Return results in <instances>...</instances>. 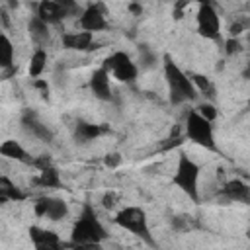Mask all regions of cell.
Masks as SVG:
<instances>
[{
  "instance_id": "cell-1",
  "label": "cell",
  "mask_w": 250,
  "mask_h": 250,
  "mask_svg": "<svg viewBox=\"0 0 250 250\" xmlns=\"http://www.w3.org/2000/svg\"><path fill=\"white\" fill-rule=\"evenodd\" d=\"M107 238V230L102 225L92 203H84L78 219L72 225L70 240L74 246H100Z\"/></svg>"
},
{
  "instance_id": "cell-2",
  "label": "cell",
  "mask_w": 250,
  "mask_h": 250,
  "mask_svg": "<svg viewBox=\"0 0 250 250\" xmlns=\"http://www.w3.org/2000/svg\"><path fill=\"white\" fill-rule=\"evenodd\" d=\"M162 70H164V80L168 86V98L172 105H180L186 102H193L197 98V88L191 82L189 74H186L178 62L166 53L162 57Z\"/></svg>"
},
{
  "instance_id": "cell-3",
  "label": "cell",
  "mask_w": 250,
  "mask_h": 250,
  "mask_svg": "<svg viewBox=\"0 0 250 250\" xmlns=\"http://www.w3.org/2000/svg\"><path fill=\"white\" fill-rule=\"evenodd\" d=\"M115 225L129 230L131 234H135L137 238H141L145 244L148 246H156V240L152 238L150 232V225H148V217L146 211L143 207H135V205H127L121 211H117L115 215Z\"/></svg>"
},
{
  "instance_id": "cell-4",
  "label": "cell",
  "mask_w": 250,
  "mask_h": 250,
  "mask_svg": "<svg viewBox=\"0 0 250 250\" xmlns=\"http://www.w3.org/2000/svg\"><path fill=\"white\" fill-rule=\"evenodd\" d=\"M184 133H186V139L191 141L193 145H197L205 150H211V152H219V146L215 141V131H213V121L203 117L197 109H191L188 113Z\"/></svg>"
},
{
  "instance_id": "cell-5",
  "label": "cell",
  "mask_w": 250,
  "mask_h": 250,
  "mask_svg": "<svg viewBox=\"0 0 250 250\" xmlns=\"http://www.w3.org/2000/svg\"><path fill=\"white\" fill-rule=\"evenodd\" d=\"M172 184L184 195H188V199H191L193 203L199 201V166L186 152L178 154V164H176Z\"/></svg>"
},
{
  "instance_id": "cell-6",
  "label": "cell",
  "mask_w": 250,
  "mask_h": 250,
  "mask_svg": "<svg viewBox=\"0 0 250 250\" xmlns=\"http://www.w3.org/2000/svg\"><path fill=\"white\" fill-rule=\"evenodd\" d=\"M102 66H105L109 70V74H113L115 80L125 82V84H135V80L139 76L137 62H133V59L123 51H115L109 57H105Z\"/></svg>"
},
{
  "instance_id": "cell-7",
  "label": "cell",
  "mask_w": 250,
  "mask_h": 250,
  "mask_svg": "<svg viewBox=\"0 0 250 250\" xmlns=\"http://www.w3.org/2000/svg\"><path fill=\"white\" fill-rule=\"evenodd\" d=\"M197 33L209 41H221V18L213 4H199L197 8Z\"/></svg>"
},
{
  "instance_id": "cell-8",
  "label": "cell",
  "mask_w": 250,
  "mask_h": 250,
  "mask_svg": "<svg viewBox=\"0 0 250 250\" xmlns=\"http://www.w3.org/2000/svg\"><path fill=\"white\" fill-rule=\"evenodd\" d=\"M33 211L37 217L41 219H49V221H62L68 215V205L64 199L61 197H53V195H43L37 197L33 203Z\"/></svg>"
},
{
  "instance_id": "cell-9",
  "label": "cell",
  "mask_w": 250,
  "mask_h": 250,
  "mask_svg": "<svg viewBox=\"0 0 250 250\" xmlns=\"http://www.w3.org/2000/svg\"><path fill=\"white\" fill-rule=\"evenodd\" d=\"M78 25L80 29L84 31H104L109 27L107 20H105V10H104V4L102 2H96V4H88L82 14L78 16Z\"/></svg>"
},
{
  "instance_id": "cell-10",
  "label": "cell",
  "mask_w": 250,
  "mask_h": 250,
  "mask_svg": "<svg viewBox=\"0 0 250 250\" xmlns=\"http://www.w3.org/2000/svg\"><path fill=\"white\" fill-rule=\"evenodd\" d=\"M90 92L94 94L96 100L100 102H111L113 100V90H111V82H109V70L105 66L96 68L90 74Z\"/></svg>"
},
{
  "instance_id": "cell-11",
  "label": "cell",
  "mask_w": 250,
  "mask_h": 250,
  "mask_svg": "<svg viewBox=\"0 0 250 250\" xmlns=\"http://www.w3.org/2000/svg\"><path fill=\"white\" fill-rule=\"evenodd\" d=\"M20 123H21V129L27 135H31V137H35V139H39L43 143H51L53 141V131L39 119V115L35 111L25 109L21 113V117H20Z\"/></svg>"
},
{
  "instance_id": "cell-12",
  "label": "cell",
  "mask_w": 250,
  "mask_h": 250,
  "mask_svg": "<svg viewBox=\"0 0 250 250\" xmlns=\"http://www.w3.org/2000/svg\"><path fill=\"white\" fill-rule=\"evenodd\" d=\"M62 41V47L68 49V51H80V53H86V51H92V49H98V43L94 41V33L92 31H68V33H62L61 37Z\"/></svg>"
},
{
  "instance_id": "cell-13",
  "label": "cell",
  "mask_w": 250,
  "mask_h": 250,
  "mask_svg": "<svg viewBox=\"0 0 250 250\" xmlns=\"http://www.w3.org/2000/svg\"><path fill=\"white\" fill-rule=\"evenodd\" d=\"M221 195L227 201H234V203H242V205H250V186L238 178L229 180L223 188H221Z\"/></svg>"
},
{
  "instance_id": "cell-14",
  "label": "cell",
  "mask_w": 250,
  "mask_h": 250,
  "mask_svg": "<svg viewBox=\"0 0 250 250\" xmlns=\"http://www.w3.org/2000/svg\"><path fill=\"white\" fill-rule=\"evenodd\" d=\"M29 238H31V244L39 250H53V248L64 246L55 230H47L41 227H29Z\"/></svg>"
},
{
  "instance_id": "cell-15",
  "label": "cell",
  "mask_w": 250,
  "mask_h": 250,
  "mask_svg": "<svg viewBox=\"0 0 250 250\" xmlns=\"http://www.w3.org/2000/svg\"><path fill=\"white\" fill-rule=\"evenodd\" d=\"M35 16H39L43 21H47L49 25H59L66 16V12L55 2V0H39Z\"/></svg>"
},
{
  "instance_id": "cell-16",
  "label": "cell",
  "mask_w": 250,
  "mask_h": 250,
  "mask_svg": "<svg viewBox=\"0 0 250 250\" xmlns=\"http://www.w3.org/2000/svg\"><path fill=\"white\" fill-rule=\"evenodd\" d=\"M104 133H107V127L98 125V123H88V121L78 119L76 125H74V139H76V143H80V145H86V143H90V141H96V139L102 137Z\"/></svg>"
},
{
  "instance_id": "cell-17",
  "label": "cell",
  "mask_w": 250,
  "mask_h": 250,
  "mask_svg": "<svg viewBox=\"0 0 250 250\" xmlns=\"http://www.w3.org/2000/svg\"><path fill=\"white\" fill-rule=\"evenodd\" d=\"M0 154L6 156V158H10V160H18V162L29 164V166H33V162H35V158L18 141H14V139H8V141H4L0 145Z\"/></svg>"
},
{
  "instance_id": "cell-18",
  "label": "cell",
  "mask_w": 250,
  "mask_h": 250,
  "mask_svg": "<svg viewBox=\"0 0 250 250\" xmlns=\"http://www.w3.org/2000/svg\"><path fill=\"white\" fill-rule=\"evenodd\" d=\"M27 31H29V37L31 41L37 45V47H43L49 43L51 39V29H49V23L43 21L39 16H33L27 23Z\"/></svg>"
},
{
  "instance_id": "cell-19",
  "label": "cell",
  "mask_w": 250,
  "mask_h": 250,
  "mask_svg": "<svg viewBox=\"0 0 250 250\" xmlns=\"http://www.w3.org/2000/svg\"><path fill=\"white\" fill-rule=\"evenodd\" d=\"M35 184L41 186V188H53V189L62 188V180H61L59 168L55 164H49V166L41 168L39 170V176L35 178Z\"/></svg>"
},
{
  "instance_id": "cell-20",
  "label": "cell",
  "mask_w": 250,
  "mask_h": 250,
  "mask_svg": "<svg viewBox=\"0 0 250 250\" xmlns=\"http://www.w3.org/2000/svg\"><path fill=\"white\" fill-rule=\"evenodd\" d=\"M25 193L8 178V176H0V201H23Z\"/></svg>"
},
{
  "instance_id": "cell-21",
  "label": "cell",
  "mask_w": 250,
  "mask_h": 250,
  "mask_svg": "<svg viewBox=\"0 0 250 250\" xmlns=\"http://www.w3.org/2000/svg\"><path fill=\"white\" fill-rule=\"evenodd\" d=\"M0 66L4 72H14V45L10 41V37L6 33H2L0 37Z\"/></svg>"
},
{
  "instance_id": "cell-22",
  "label": "cell",
  "mask_w": 250,
  "mask_h": 250,
  "mask_svg": "<svg viewBox=\"0 0 250 250\" xmlns=\"http://www.w3.org/2000/svg\"><path fill=\"white\" fill-rule=\"evenodd\" d=\"M47 51L43 49V47H37L35 51H33V55H31V59H29V76L31 78H39L41 74H43V70H45V66H47Z\"/></svg>"
},
{
  "instance_id": "cell-23",
  "label": "cell",
  "mask_w": 250,
  "mask_h": 250,
  "mask_svg": "<svg viewBox=\"0 0 250 250\" xmlns=\"http://www.w3.org/2000/svg\"><path fill=\"white\" fill-rule=\"evenodd\" d=\"M189 78H191V82L195 84L197 92L203 94L205 98H209V102L215 98V86L211 84V80H209L207 76H201V74H189Z\"/></svg>"
},
{
  "instance_id": "cell-24",
  "label": "cell",
  "mask_w": 250,
  "mask_h": 250,
  "mask_svg": "<svg viewBox=\"0 0 250 250\" xmlns=\"http://www.w3.org/2000/svg\"><path fill=\"white\" fill-rule=\"evenodd\" d=\"M172 229H174V230H178V232H188V230L197 229V223H195V219H193V217H189V215L182 213V215L172 217Z\"/></svg>"
},
{
  "instance_id": "cell-25",
  "label": "cell",
  "mask_w": 250,
  "mask_h": 250,
  "mask_svg": "<svg viewBox=\"0 0 250 250\" xmlns=\"http://www.w3.org/2000/svg\"><path fill=\"white\" fill-rule=\"evenodd\" d=\"M139 64H141V68H150L156 64V55L146 45H141V49H139Z\"/></svg>"
},
{
  "instance_id": "cell-26",
  "label": "cell",
  "mask_w": 250,
  "mask_h": 250,
  "mask_svg": "<svg viewBox=\"0 0 250 250\" xmlns=\"http://www.w3.org/2000/svg\"><path fill=\"white\" fill-rule=\"evenodd\" d=\"M64 12H66V16H80L82 14V6L78 4V0H55Z\"/></svg>"
},
{
  "instance_id": "cell-27",
  "label": "cell",
  "mask_w": 250,
  "mask_h": 250,
  "mask_svg": "<svg viewBox=\"0 0 250 250\" xmlns=\"http://www.w3.org/2000/svg\"><path fill=\"white\" fill-rule=\"evenodd\" d=\"M203 117H207L209 121H215V117L219 115V111H217V107L211 104V102H203V104H199L197 107H195Z\"/></svg>"
},
{
  "instance_id": "cell-28",
  "label": "cell",
  "mask_w": 250,
  "mask_h": 250,
  "mask_svg": "<svg viewBox=\"0 0 250 250\" xmlns=\"http://www.w3.org/2000/svg\"><path fill=\"white\" fill-rule=\"evenodd\" d=\"M104 164H105L107 168H117V166L121 164V154H119V152H109V154H105V156H104Z\"/></svg>"
},
{
  "instance_id": "cell-29",
  "label": "cell",
  "mask_w": 250,
  "mask_h": 250,
  "mask_svg": "<svg viewBox=\"0 0 250 250\" xmlns=\"http://www.w3.org/2000/svg\"><path fill=\"white\" fill-rule=\"evenodd\" d=\"M240 51V43H238V39H234V37H230V39H227L225 41V53L230 57V55H236Z\"/></svg>"
},
{
  "instance_id": "cell-30",
  "label": "cell",
  "mask_w": 250,
  "mask_h": 250,
  "mask_svg": "<svg viewBox=\"0 0 250 250\" xmlns=\"http://www.w3.org/2000/svg\"><path fill=\"white\" fill-rule=\"evenodd\" d=\"M33 86H35V88L41 92V96H43V98H49V84H47L45 80L35 78V80H33Z\"/></svg>"
},
{
  "instance_id": "cell-31",
  "label": "cell",
  "mask_w": 250,
  "mask_h": 250,
  "mask_svg": "<svg viewBox=\"0 0 250 250\" xmlns=\"http://www.w3.org/2000/svg\"><path fill=\"white\" fill-rule=\"evenodd\" d=\"M102 203H104V207H105V209H111V207L115 205V203H113V195H111V193H105V195H104V199H102Z\"/></svg>"
},
{
  "instance_id": "cell-32",
  "label": "cell",
  "mask_w": 250,
  "mask_h": 250,
  "mask_svg": "<svg viewBox=\"0 0 250 250\" xmlns=\"http://www.w3.org/2000/svg\"><path fill=\"white\" fill-rule=\"evenodd\" d=\"M129 8H131V12H135V14H141V12H143V6H141V4H137V2H133Z\"/></svg>"
},
{
  "instance_id": "cell-33",
  "label": "cell",
  "mask_w": 250,
  "mask_h": 250,
  "mask_svg": "<svg viewBox=\"0 0 250 250\" xmlns=\"http://www.w3.org/2000/svg\"><path fill=\"white\" fill-rule=\"evenodd\" d=\"M182 4H188V2H197V4H213V0H180Z\"/></svg>"
},
{
  "instance_id": "cell-34",
  "label": "cell",
  "mask_w": 250,
  "mask_h": 250,
  "mask_svg": "<svg viewBox=\"0 0 250 250\" xmlns=\"http://www.w3.org/2000/svg\"><path fill=\"white\" fill-rule=\"evenodd\" d=\"M242 76H244L246 80H250V62L244 66V70H242Z\"/></svg>"
},
{
  "instance_id": "cell-35",
  "label": "cell",
  "mask_w": 250,
  "mask_h": 250,
  "mask_svg": "<svg viewBox=\"0 0 250 250\" xmlns=\"http://www.w3.org/2000/svg\"><path fill=\"white\" fill-rule=\"evenodd\" d=\"M246 107H248V109H250V100H248V104H246Z\"/></svg>"
},
{
  "instance_id": "cell-36",
  "label": "cell",
  "mask_w": 250,
  "mask_h": 250,
  "mask_svg": "<svg viewBox=\"0 0 250 250\" xmlns=\"http://www.w3.org/2000/svg\"><path fill=\"white\" fill-rule=\"evenodd\" d=\"M248 45H250V33H248Z\"/></svg>"
},
{
  "instance_id": "cell-37",
  "label": "cell",
  "mask_w": 250,
  "mask_h": 250,
  "mask_svg": "<svg viewBox=\"0 0 250 250\" xmlns=\"http://www.w3.org/2000/svg\"><path fill=\"white\" fill-rule=\"evenodd\" d=\"M20 2H25V0H20Z\"/></svg>"
}]
</instances>
